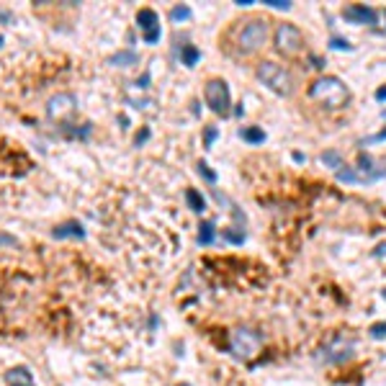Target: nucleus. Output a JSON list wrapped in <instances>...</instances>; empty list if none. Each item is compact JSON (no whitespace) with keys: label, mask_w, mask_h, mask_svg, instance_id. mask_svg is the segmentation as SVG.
Returning <instances> with one entry per match:
<instances>
[{"label":"nucleus","mask_w":386,"mask_h":386,"mask_svg":"<svg viewBox=\"0 0 386 386\" xmlns=\"http://www.w3.org/2000/svg\"><path fill=\"white\" fill-rule=\"evenodd\" d=\"M147 137H149V129H144L142 134H137V147H139V144H144V142H147Z\"/></svg>","instance_id":"obj_24"},{"label":"nucleus","mask_w":386,"mask_h":386,"mask_svg":"<svg viewBox=\"0 0 386 386\" xmlns=\"http://www.w3.org/2000/svg\"><path fill=\"white\" fill-rule=\"evenodd\" d=\"M260 345H263L260 335L253 332V330H247V327L235 330L229 335V353L235 358H240V360H253L260 353Z\"/></svg>","instance_id":"obj_6"},{"label":"nucleus","mask_w":386,"mask_h":386,"mask_svg":"<svg viewBox=\"0 0 386 386\" xmlns=\"http://www.w3.org/2000/svg\"><path fill=\"white\" fill-rule=\"evenodd\" d=\"M214 139H216V129H214V126H209V129H206V144H211Z\"/></svg>","instance_id":"obj_23"},{"label":"nucleus","mask_w":386,"mask_h":386,"mask_svg":"<svg viewBox=\"0 0 386 386\" xmlns=\"http://www.w3.org/2000/svg\"><path fill=\"white\" fill-rule=\"evenodd\" d=\"M203 101H206V106L216 113V116H226V113H229V106H232L229 85H226V80L209 78L206 85H203Z\"/></svg>","instance_id":"obj_5"},{"label":"nucleus","mask_w":386,"mask_h":386,"mask_svg":"<svg viewBox=\"0 0 386 386\" xmlns=\"http://www.w3.org/2000/svg\"><path fill=\"white\" fill-rule=\"evenodd\" d=\"M52 237H54V240H64V237H78V240H83V237H85V229H83L80 221L72 219V221H62L59 226H54Z\"/></svg>","instance_id":"obj_10"},{"label":"nucleus","mask_w":386,"mask_h":386,"mask_svg":"<svg viewBox=\"0 0 386 386\" xmlns=\"http://www.w3.org/2000/svg\"><path fill=\"white\" fill-rule=\"evenodd\" d=\"M332 47H335V49H350V44L343 41V39H332Z\"/></svg>","instance_id":"obj_22"},{"label":"nucleus","mask_w":386,"mask_h":386,"mask_svg":"<svg viewBox=\"0 0 386 386\" xmlns=\"http://www.w3.org/2000/svg\"><path fill=\"white\" fill-rule=\"evenodd\" d=\"M270 47L278 57H283L286 62L301 59L306 54V36L296 24H288V21H276L273 26V41Z\"/></svg>","instance_id":"obj_4"},{"label":"nucleus","mask_w":386,"mask_h":386,"mask_svg":"<svg viewBox=\"0 0 386 386\" xmlns=\"http://www.w3.org/2000/svg\"><path fill=\"white\" fill-rule=\"evenodd\" d=\"M253 72L268 90H273L281 98H293L301 90V78L296 75V70H293L288 62L260 59V62L253 64Z\"/></svg>","instance_id":"obj_2"},{"label":"nucleus","mask_w":386,"mask_h":386,"mask_svg":"<svg viewBox=\"0 0 386 386\" xmlns=\"http://www.w3.org/2000/svg\"><path fill=\"white\" fill-rule=\"evenodd\" d=\"M111 64H121V67H129V64H137V52H119L111 57Z\"/></svg>","instance_id":"obj_13"},{"label":"nucleus","mask_w":386,"mask_h":386,"mask_svg":"<svg viewBox=\"0 0 386 386\" xmlns=\"http://www.w3.org/2000/svg\"><path fill=\"white\" fill-rule=\"evenodd\" d=\"M268 6H273V8H291V3H286V0H268Z\"/></svg>","instance_id":"obj_21"},{"label":"nucleus","mask_w":386,"mask_h":386,"mask_svg":"<svg viewBox=\"0 0 386 386\" xmlns=\"http://www.w3.org/2000/svg\"><path fill=\"white\" fill-rule=\"evenodd\" d=\"M186 203H188V209L196 211V214H203V211H206V201H203V196H201L196 188H188V191H186Z\"/></svg>","instance_id":"obj_12"},{"label":"nucleus","mask_w":386,"mask_h":386,"mask_svg":"<svg viewBox=\"0 0 386 386\" xmlns=\"http://www.w3.org/2000/svg\"><path fill=\"white\" fill-rule=\"evenodd\" d=\"M137 24L144 31V44H155L160 39V18H157V13L152 8H142L137 13Z\"/></svg>","instance_id":"obj_8"},{"label":"nucleus","mask_w":386,"mask_h":386,"mask_svg":"<svg viewBox=\"0 0 386 386\" xmlns=\"http://www.w3.org/2000/svg\"><path fill=\"white\" fill-rule=\"evenodd\" d=\"M343 16L348 21H353V24H376V13L366 6H348L343 11Z\"/></svg>","instance_id":"obj_9"},{"label":"nucleus","mask_w":386,"mask_h":386,"mask_svg":"<svg viewBox=\"0 0 386 386\" xmlns=\"http://www.w3.org/2000/svg\"><path fill=\"white\" fill-rule=\"evenodd\" d=\"M170 18L173 21H186V18H191V8L188 6H175L170 11Z\"/></svg>","instance_id":"obj_17"},{"label":"nucleus","mask_w":386,"mask_h":386,"mask_svg":"<svg viewBox=\"0 0 386 386\" xmlns=\"http://www.w3.org/2000/svg\"><path fill=\"white\" fill-rule=\"evenodd\" d=\"M198 173H201L203 178H206L209 183H214V180H216V173H214V170H209V165H206V163H198Z\"/></svg>","instance_id":"obj_20"},{"label":"nucleus","mask_w":386,"mask_h":386,"mask_svg":"<svg viewBox=\"0 0 386 386\" xmlns=\"http://www.w3.org/2000/svg\"><path fill=\"white\" fill-rule=\"evenodd\" d=\"M6 381H8V386H34V378H31V373H29L26 366L11 368V371L6 373Z\"/></svg>","instance_id":"obj_11"},{"label":"nucleus","mask_w":386,"mask_h":386,"mask_svg":"<svg viewBox=\"0 0 386 386\" xmlns=\"http://www.w3.org/2000/svg\"><path fill=\"white\" fill-rule=\"evenodd\" d=\"M72 111H75V96H70V93H59V96L49 98V103H47V116L52 121H64Z\"/></svg>","instance_id":"obj_7"},{"label":"nucleus","mask_w":386,"mask_h":386,"mask_svg":"<svg viewBox=\"0 0 386 386\" xmlns=\"http://www.w3.org/2000/svg\"><path fill=\"white\" fill-rule=\"evenodd\" d=\"M371 337H373V340L386 337V322H376V325L371 327Z\"/></svg>","instance_id":"obj_19"},{"label":"nucleus","mask_w":386,"mask_h":386,"mask_svg":"<svg viewBox=\"0 0 386 386\" xmlns=\"http://www.w3.org/2000/svg\"><path fill=\"white\" fill-rule=\"evenodd\" d=\"M322 163H330L332 168H343V160H340L335 152H325V155H322Z\"/></svg>","instance_id":"obj_18"},{"label":"nucleus","mask_w":386,"mask_h":386,"mask_svg":"<svg viewBox=\"0 0 386 386\" xmlns=\"http://www.w3.org/2000/svg\"><path fill=\"white\" fill-rule=\"evenodd\" d=\"M242 139H245V142H250V144H258V142H263V139H265V131H263L260 126H250V129H245V131H242Z\"/></svg>","instance_id":"obj_14"},{"label":"nucleus","mask_w":386,"mask_h":386,"mask_svg":"<svg viewBox=\"0 0 386 386\" xmlns=\"http://www.w3.org/2000/svg\"><path fill=\"white\" fill-rule=\"evenodd\" d=\"M0 245H16V237H8V235H0Z\"/></svg>","instance_id":"obj_25"},{"label":"nucleus","mask_w":386,"mask_h":386,"mask_svg":"<svg viewBox=\"0 0 386 386\" xmlns=\"http://www.w3.org/2000/svg\"><path fill=\"white\" fill-rule=\"evenodd\" d=\"M0 44H3V36H0Z\"/></svg>","instance_id":"obj_27"},{"label":"nucleus","mask_w":386,"mask_h":386,"mask_svg":"<svg viewBox=\"0 0 386 386\" xmlns=\"http://www.w3.org/2000/svg\"><path fill=\"white\" fill-rule=\"evenodd\" d=\"M276 21L265 13H242L219 31V52L237 64H255L273 41Z\"/></svg>","instance_id":"obj_1"},{"label":"nucleus","mask_w":386,"mask_h":386,"mask_svg":"<svg viewBox=\"0 0 386 386\" xmlns=\"http://www.w3.org/2000/svg\"><path fill=\"white\" fill-rule=\"evenodd\" d=\"M376 98H378V101H386V88H381V90H378Z\"/></svg>","instance_id":"obj_26"},{"label":"nucleus","mask_w":386,"mask_h":386,"mask_svg":"<svg viewBox=\"0 0 386 386\" xmlns=\"http://www.w3.org/2000/svg\"><path fill=\"white\" fill-rule=\"evenodd\" d=\"M306 98L312 106H320L325 111H343L350 106V88L335 78V75H320L306 88Z\"/></svg>","instance_id":"obj_3"},{"label":"nucleus","mask_w":386,"mask_h":386,"mask_svg":"<svg viewBox=\"0 0 386 386\" xmlns=\"http://www.w3.org/2000/svg\"><path fill=\"white\" fill-rule=\"evenodd\" d=\"M180 57H183V64H186V67H193V64L198 62V49L193 47V44H186L183 52H180Z\"/></svg>","instance_id":"obj_15"},{"label":"nucleus","mask_w":386,"mask_h":386,"mask_svg":"<svg viewBox=\"0 0 386 386\" xmlns=\"http://www.w3.org/2000/svg\"><path fill=\"white\" fill-rule=\"evenodd\" d=\"M198 242H201V245H211V242H214V224H211V221H203V224H201Z\"/></svg>","instance_id":"obj_16"}]
</instances>
